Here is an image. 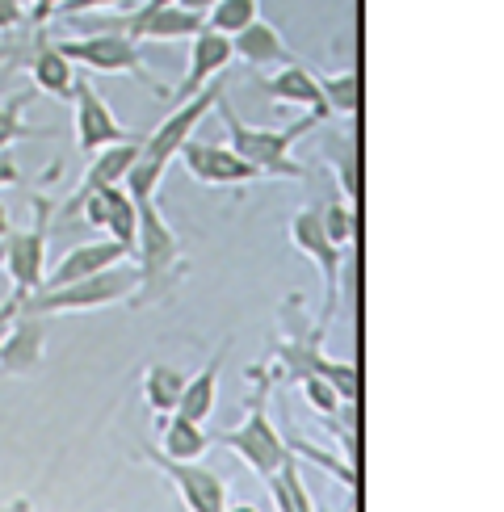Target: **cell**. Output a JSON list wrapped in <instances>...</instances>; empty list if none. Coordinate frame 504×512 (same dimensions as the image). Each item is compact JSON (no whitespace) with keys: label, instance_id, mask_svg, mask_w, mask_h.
Returning a JSON list of instances; mask_svg holds the SVG:
<instances>
[{"label":"cell","instance_id":"6da1fadb","mask_svg":"<svg viewBox=\"0 0 504 512\" xmlns=\"http://www.w3.org/2000/svg\"><path fill=\"white\" fill-rule=\"evenodd\" d=\"M223 89H227L223 80H210L198 97L181 101L177 110L160 122V131H152V135L143 139L139 160H135V168H131V173H126V181H122V189H126V194H131L135 202L156 198L164 168L173 164V156H181V147H185L189 139H194V126L206 122L210 110H215V105L223 101Z\"/></svg>","mask_w":504,"mask_h":512},{"label":"cell","instance_id":"7a4b0ae2","mask_svg":"<svg viewBox=\"0 0 504 512\" xmlns=\"http://www.w3.org/2000/svg\"><path fill=\"white\" fill-rule=\"evenodd\" d=\"M223 126H227V147L236 152L240 160H248L252 168H257L261 177H286V181H303L307 177V168L303 164H294L290 152H294V143H299L315 122H324V118H315V114H303L294 126H252L244 122L236 110L227 105V97L215 105Z\"/></svg>","mask_w":504,"mask_h":512},{"label":"cell","instance_id":"3957f363","mask_svg":"<svg viewBox=\"0 0 504 512\" xmlns=\"http://www.w3.org/2000/svg\"><path fill=\"white\" fill-rule=\"evenodd\" d=\"M143 277L135 265H114L105 273L93 277H80V282H68L59 290H34L30 298H21V311L42 315V319H55V315H72V311H101V307H114L126 303V298H139Z\"/></svg>","mask_w":504,"mask_h":512},{"label":"cell","instance_id":"277c9868","mask_svg":"<svg viewBox=\"0 0 504 512\" xmlns=\"http://www.w3.org/2000/svg\"><path fill=\"white\" fill-rule=\"evenodd\" d=\"M135 206H139V231H135V252H131V256H139L135 269H139V277H143L139 303H156V298H164L168 290L181 282L185 256H181L177 231L164 223L156 198L135 202Z\"/></svg>","mask_w":504,"mask_h":512},{"label":"cell","instance_id":"5b68a950","mask_svg":"<svg viewBox=\"0 0 504 512\" xmlns=\"http://www.w3.org/2000/svg\"><path fill=\"white\" fill-rule=\"evenodd\" d=\"M55 47H59V55L68 59V63H84L89 72H105V76H135V80H143L156 97H168L164 84H160L152 72H147L139 42H131L122 30H101V34H84V38H63V42H55Z\"/></svg>","mask_w":504,"mask_h":512},{"label":"cell","instance_id":"8992f818","mask_svg":"<svg viewBox=\"0 0 504 512\" xmlns=\"http://www.w3.org/2000/svg\"><path fill=\"white\" fill-rule=\"evenodd\" d=\"M51 215H55L51 198H34V223L26 231H9V236L0 240V265L9 269L13 294H21V298H30L34 290H42V277H47Z\"/></svg>","mask_w":504,"mask_h":512},{"label":"cell","instance_id":"52a82bcc","mask_svg":"<svg viewBox=\"0 0 504 512\" xmlns=\"http://www.w3.org/2000/svg\"><path fill=\"white\" fill-rule=\"evenodd\" d=\"M231 454H236L244 466H252L261 479H269V475H278L282 466L294 458L290 454V445H286V437L278 433V424L269 420V412H265V399L261 395H252V403H248V416L240 420V429H231V433H223L219 437Z\"/></svg>","mask_w":504,"mask_h":512},{"label":"cell","instance_id":"ba28073f","mask_svg":"<svg viewBox=\"0 0 504 512\" xmlns=\"http://www.w3.org/2000/svg\"><path fill=\"white\" fill-rule=\"evenodd\" d=\"M72 105H76V147H80V156H97L101 147H114V143L135 139V135L118 122V114L110 110V105H105V97L93 89L89 76H76V84H72Z\"/></svg>","mask_w":504,"mask_h":512},{"label":"cell","instance_id":"9c48e42d","mask_svg":"<svg viewBox=\"0 0 504 512\" xmlns=\"http://www.w3.org/2000/svg\"><path fill=\"white\" fill-rule=\"evenodd\" d=\"M290 240L294 248H299L307 261L324 273V311L332 315L336 311V298H341V248H336L328 240V231H324V219H320V206H307L299 210V215L290 219Z\"/></svg>","mask_w":504,"mask_h":512},{"label":"cell","instance_id":"30bf717a","mask_svg":"<svg viewBox=\"0 0 504 512\" xmlns=\"http://www.w3.org/2000/svg\"><path fill=\"white\" fill-rule=\"evenodd\" d=\"M143 454H147V462H152V466H160L164 479L181 492L189 512H227V483L210 471V466L164 458L160 450H143Z\"/></svg>","mask_w":504,"mask_h":512},{"label":"cell","instance_id":"8fae6325","mask_svg":"<svg viewBox=\"0 0 504 512\" xmlns=\"http://www.w3.org/2000/svg\"><path fill=\"white\" fill-rule=\"evenodd\" d=\"M181 160L189 168V177L202 185H252L261 181V173L248 160H240L227 143H206V139H189L181 147Z\"/></svg>","mask_w":504,"mask_h":512},{"label":"cell","instance_id":"7c38bea8","mask_svg":"<svg viewBox=\"0 0 504 512\" xmlns=\"http://www.w3.org/2000/svg\"><path fill=\"white\" fill-rule=\"evenodd\" d=\"M278 353H282L286 366L294 370V378H299V374H315V378H324L328 387L336 391V399H357V387H362V378H357V366H353V361H332V357H324L320 332L311 336V345H307V340H286Z\"/></svg>","mask_w":504,"mask_h":512},{"label":"cell","instance_id":"4fadbf2b","mask_svg":"<svg viewBox=\"0 0 504 512\" xmlns=\"http://www.w3.org/2000/svg\"><path fill=\"white\" fill-rule=\"evenodd\" d=\"M76 210L84 215V223H89V227H101V231H105V240H114V244H122L126 252H135L139 206H135V198L126 194L122 185L101 189V194H89Z\"/></svg>","mask_w":504,"mask_h":512},{"label":"cell","instance_id":"5bb4252c","mask_svg":"<svg viewBox=\"0 0 504 512\" xmlns=\"http://www.w3.org/2000/svg\"><path fill=\"white\" fill-rule=\"evenodd\" d=\"M47 336H51V319L17 311L5 340H0V370L5 374H34L42 353H47Z\"/></svg>","mask_w":504,"mask_h":512},{"label":"cell","instance_id":"9a60e30c","mask_svg":"<svg viewBox=\"0 0 504 512\" xmlns=\"http://www.w3.org/2000/svg\"><path fill=\"white\" fill-rule=\"evenodd\" d=\"M206 26V17L194 13V9H181V5H152V0H143V9L122 17V34L131 42H143V38H194L198 30Z\"/></svg>","mask_w":504,"mask_h":512},{"label":"cell","instance_id":"2e32d148","mask_svg":"<svg viewBox=\"0 0 504 512\" xmlns=\"http://www.w3.org/2000/svg\"><path fill=\"white\" fill-rule=\"evenodd\" d=\"M231 59H236L231 55V38L202 26L194 38H189V72H185L181 89H177V105L189 101V97H198L210 80H219V72L227 68Z\"/></svg>","mask_w":504,"mask_h":512},{"label":"cell","instance_id":"e0dca14e","mask_svg":"<svg viewBox=\"0 0 504 512\" xmlns=\"http://www.w3.org/2000/svg\"><path fill=\"white\" fill-rule=\"evenodd\" d=\"M126 252L122 244L114 240H93V244H80L72 252H63V261L42 277V290H59V286H68V282H80V277H93V273H105V269H114L126 261Z\"/></svg>","mask_w":504,"mask_h":512},{"label":"cell","instance_id":"ac0fdd59","mask_svg":"<svg viewBox=\"0 0 504 512\" xmlns=\"http://www.w3.org/2000/svg\"><path fill=\"white\" fill-rule=\"evenodd\" d=\"M231 55H240L244 63H252V68H290V63H299V55L286 47L278 26H273V21H261V17L231 38Z\"/></svg>","mask_w":504,"mask_h":512},{"label":"cell","instance_id":"d6986e66","mask_svg":"<svg viewBox=\"0 0 504 512\" xmlns=\"http://www.w3.org/2000/svg\"><path fill=\"white\" fill-rule=\"evenodd\" d=\"M139 147H143V139L135 135V139H126V143H114V147H101V156H93V164H89V173H84V181H80V194L72 198V206L68 210H76L89 194H101V189H114V185H122L126 181V173L135 168V160H139Z\"/></svg>","mask_w":504,"mask_h":512},{"label":"cell","instance_id":"ffe728a7","mask_svg":"<svg viewBox=\"0 0 504 512\" xmlns=\"http://www.w3.org/2000/svg\"><path fill=\"white\" fill-rule=\"evenodd\" d=\"M265 89H269V101H278V105H299V110H307V114H315V118H328L320 80H315V72H307L303 63L278 68V72L265 80Z\"/></svg>","mask_w":504,"mask_h":512},{"label":"cell","instance_id":"44dd1931","mask_svg":"<svg viewBox=\"0 0 504 512\" xmlns=\"http://www.w3.org/2000/svg\"><path fill=\"white\" fill-rule=\"evenodd\" d=\"M227 340L219 345V353L206 361V366L194 374V378H185V391H181V399H177V416H185V420H194V424H206L210 420V412H215V403H219V374H223V357H227Z\"/></svg>","mask_w":504,"mask_h":512},{"label":"cell","instance_id":"7402d4cb","mask_svg":"<svg viewBox=\"0 0 504 512\" xmlns=\"http://www.w3.org/2000/svg\"><path fill=\"white\" fill-rule=\"evenodd\" d=\"M30 76H34V93H47V97H55V101H68V105H72L76 72H72V63L59 55L55 42L38 38L34 59H30Z\"/></svg>","mask_w":504,"mask_h":512},{"label":"cell","instance_id":"603a6c76","mask_svg":"<svg viewBox=\"0 0 504 512\" xmlns=\"http://www.w3.org/2000/svg\"><path fill=\"white\" fill-rule=\"evenodd\" d=\"M160 424H164V445H160V454H164V458H177V462H198V458L206 454L210 437H206L202 424L185 420V416H177V412H168Z\"/></svg>","mask_w":504,"mask_h":512},{"label":"cell","instance_id":"cb8c5ba5","mask_svg":"<svg viewBox=\"0 0 504 512\" xmlns=\"http://www.w3.org/2000/svg\"><path fill=\"white\" fill-rule=\"evenodd\" d=\"M181 391H185V370H177V366H152L143 374V399H147V408L152 412H160V416H168L177 408V399H181Z\"/></svg>","mask_w":504,"mask_h":512},{"label":"cell","instance_id":"d4e9b609","mask_svg":"<svg viewBox=\"0 0 504 512\" xmlns=\"http://www.w3.org/2000/svg\"><path fill=\"white\" fill-rule=\"evenodd\" d=\"M269 496L278 504V512H315L307 487H303V475H299V458H290L278 475H269Z\"/></svg>","mask_w":504,"mask_h":512},{"label":"cell","instance_id":"484cf974","mask_svg":"<svg viewBox=\"0 0 504 512\" xmlns=\"http://www.w3.org/2000/svg\"><path fill=\"white\" fill-rule=\"evenodd\" d=\"M320 80V93H324V105L328 114H345L353 118L357 110H362V80H357V72H341V76H315Z\"/></svg>","mask_w":504,"mask_h":512},{"label":"cell","instance_id":"4316f807","mask_svg":"<svg viewBox=\"0 0 504 512\" xmlns=\"http://www.w3.org/2000/svg\"><path fill=\"white\" fill-rule=\"evenodd\" d=\"M257 17H261V0H219V5L206 9V26L227 34V38H236Z\"/></svg>","mask_w":504,"mask_h":512},{"label":"cell","instance_id":"83f0119b","mask_svg":"<svg viewBox=\"0 0 504 512\" xmlns=\"http://www.w3.org/2000/svg\"><path fill=\"white\" fill-rule=\"evenodd\" d=\"M34 101V89L30 93H17V97H9L5 105H0V152H9L13 143H21V139H34V135H47V131H34V126H26V105Z\"/></svg>","mask_w":504,"mask_h":512},{"label":"cell","instance_id":"f1b7e54d","mask_svg":"<svg viewBox=\"0 0 504 512\" xmlns=\"http://www.w3.org/2000/svg\"><path fill=\"white\" fill-rule=\"evenodd\" d=\"M320 219H324V231H328V240L336 244V248H349L353 244V206H345L341 198H332L328 206H320Z\"/></svg>","mask_w":504,"mask_h":512},{"label":"cell","instance_id":"f546056e","mask_svg":"<svg viewBox=\"0 0 504 512\" xmlns=\"http://www.w3.org/2000/svg\"><path fill=\"white\" fill-rule=\"evenodd\" d=\"M286 445H290V454H307V462L324 466V471H328L332 479H341L345 487H357V466H353V462H341V458H332V454L315 450V445H307V441H286Z\"/></svg>","mask_w":504,"mask_h":512},{"label":"cell","instance_id":"4dcf8cb0","mask_svg":"<svg viewBox=\"0 0 504 512\" xmlns=\"http://www.w3.org/2000/svg\"><path fill=\"white\" fill-rule=\"evenodd\" d=\"M299 387H303V395H307V403H311L315 412L332 416L336 408H341V399H336V391L328 387L324 378H315V374H299Z\"/></svg>","mask_w":504,"mask_h":512},{"label":"cell","instance_id":"1f68e13d","mask_svg":"<svg viewBox=\"0 0 504 512\" xmlns=\"http://www.w3.org/2000/svg\"><path fill=\"white\" fill-rule=\"evenodd\" d=\"M126 5H139V0H68L59 13L63 17H84V13H97V9H126Z\"/></svg>","mask_w":504,"mask_h":512},{"label":"cell","instance_id":"d6a6232c","mask_svg":"<svg viewBox=\"0 0 504 512\" xmlns=\"http://www.w3.org/2000/svg\"><path fill=\"white\" fill-rule=\"evenodd\" d=\"M17 21H26V0H0V30H13Z\"/></svg>","mask_w":504,"mask_h":512},{"label":"cell","instance_id":"836d02e7","mask_svg":"<svg viewBox=\"0 0 504 512\" xmlns=\"http://www.w3.org/2000/svg\"><path fill=\"white\" fill-rule=\"evenodd\" d=\"M17 311H21V294H9L5 303H0V340H5V332H9L13 319H17Z\"/></svg>","mask_w":504,"mask_h":512},{"label":"cell","instance_id":"e575fe53","mask_svg":"<svg viewBox=\"0 0 504 512\" xmlns=\"http://www.w3.org/2000/svg\"><path fill=\"white\" fill-rule=\"evenodd\" d=\"M17 181V160H13V147L9 152H0V189Z\"/></svg>","mask_w":504,"mask_h":512},{"label":"cell","instance_id":"d590c367","mask_svg":"<svg viewBox=\"0 0 504 512\" xmlns=\"http://www.w3.org/2000/svg\"><path fill=\"white\" fill-rule=\"evenodd\" d=\"M68 0H34V21H47L55 9H63Z\"/></svg>","mask_w":504,"mask_h":512},{"label":"cell","instance_id":"8d00e7d4","mask_svg":"<svg viewBox=\"0 0 504 512\" xmlns=\"http://www.w3.org/2000/svg\"><path fill=\"white\" fill-rule=\"evenodd\" d=\"M177 5H181V9H194V13L206 17V9H210V5H219V0H177Z\"/></svg>","mask_w":504,"mask_h":512},{"label":"cell","instance_id":"74e56055","mask_svg":"<svg viewBox=\"0 0 504 512\" xmlns=\"http://www.w3.org/2000/svg\"><path fill=\"white\" fill-rule=\"evenodd\" d=\"M9 231H13V223H9V210H5V206H0V240H5V236H9Z\"/></svg>","mask_w":504,"mask_h":512},{"label":"cell","instance_id":"f35d334b","mask_svg":"<svg viewBox=\"0 0 504 512\" xmlns=\"http://www.w3.org/2000/svg\"><path fill=\"white\" fill-rule=\"evenodd\" d=\"M26 508H30L26 500H17V504H9V508H0V512H26Z\"/></svg>","mask_w":504,"mask_h":512},{"label":"cell","instance_id":"ab89813d","mask_svg":"<svg viewBox=\"0 0 504 512\" xmlns=\"http://www.w3.org/2000/svg\"><path fill=\"white\" fill-rule=\"evenodd\" d=\"M227 512H257V508H248V504H240V508H227Z\"/></svg>","mask_w":504,"mask_h":512}]
</instances>
